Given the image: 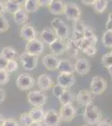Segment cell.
<instances>
[{
	"label": "cell",
	"instance_id": "c3c4849f",
	"mask_svg": "<svg viewBox=\"0 0 112 126\" xmlns=\"http://www.w3.org/2000/svg\"><path fill=\"white\" fill-rule=\"evenodd\" d=\"M4 121H5V118L3 117V115H2L1 113H0V126H3Z\"/></svg>",
	"mask_w": 112,
	"mask_h": 126
},
{
	"label": "cell",
	"instance_id": "83f0119b",
	"mask_svg": "<svg viewBox=\"0 0 112 126\" xmlns=\"http://www.w3.org/2000/svg\"><path fill=\"white\" fill-rule=\"evenodd\" d=\"M54 32H55L57 37L59 39H62V40L68 39L69 34H70V30H69L68 25L65 24V23L60 26L58 29H56L54 30Z\"/></svg>",
	"mask_w": 112,
	"mask_h": 126
},
{
	"label": "cell",
	"instance_id": "1f68e13d",
	"mask_svg": "<svg viewBox=\"0 0 112 126\" xmlns=\"http://www.w3.org/2000/svg\"><path fill=\"white\" fill-rule=\"evenodd\" d=\"M101 64L106 69L111 67L112 66V52L103 55L101 58Z\"/></svg>",
	"mask_w": 112,
	"mask_h": 126
},
{
	"label": "cell",
	"instance_id": "4dcf8cb0",
	"mask_svg": "<svg viewBox=\"0 0 112 126\" xmlns=\"http://www.w3.org/2000/svg\"><path fill=\"white\" fill-rule=\"evenodd\" d=\"M102 43L106 48H112V31H105L102 35Z\"/></svg>",
	"mask_w": 112,
	"mask_h": 126
},
{
	"label": "cell",
	"instance_id": "f6af8a7d",
	"mask_svg": "<svg viewBox=\"0 0 112 126\" xmlns=\"http://www.w3.org/2000/svg\"><path fill=\"white\" fill-rule=\"evenodd\" d=\"M6 97V93L3 89L0 88V103H3L5 100Z\"/></svg>",
	"mask_w": 112,
	"mask_h": 126
},
{
	"label": "cell",
	"instance_id": "681fc988",
	"mask_svg": "<svg viewBox=\"0 0 112 126\" xmlns=\"http://www.w3.org/2000/svg\"><path fill=\"white\" fill-rule=\"evenodd\" d=\"M30 126H42V125L40 123H38V122H34Z\"/></svg>",
	"mask_w": 112,
	"mask_h": 126
},
{
	"label": "cell",
	"instance_id": "7a4b0ae2",
	"mask_svg": "<svg viewBox=\"0 0 112 126\" xmlns=\"http://www.w3.org/2000/svg\"><path fill=\"white\" fill-rule=\"evenodd\" d=\"M64 15H65L67 19L76 22L80 19L81 10L76 3H72V2H70V3H64Z\"/></svg>",
	"mask_w": 112,
	"mask_h": 126
},
{
	"label": "cell",
	"instance_id": "7402d4cb",
	"mask_svg": "<svg viewBox=\"0 0 112 126\" xmlns=\"http://www.w3.org/2000/svg\"><path fill=\"white\" fill-rule=\"evenodd\" d=\"M59 73H66V74H73L75 72V66L68 59H62L60 61V65L58 66Z\"/></svg>",
	"mask_w": 112,
	"mask_h": 126
},
{
	"label": "cell",
	"instance_id": "8d00e7d4",
	"mask_svg": "<svg viewBox=\"0 0 112 126\" xmlns=\"http://www.w3.org/2000/svg\"><path fill=\"white\" fill-rule=\"evenodd\" d=\"M9 81V73L5 70L0 71V85H4Z\"/></svg>",
	"mask_w": 112,
	"mask_h": 126
},
{
	"label": "cell",
	"instance_id": "30bf717a",
	"mask_svg": "<svg viewBox=\"0 0 112 126\" xmlns=\"http://www.w3.org/2000/svg\"><path fill=\"white\" fill-rule=\"evenodd\" d=\"M60 116L63 121L70 122L73 120V119L76 115V111L75 109V107L73 104L64 105L61 106L60 109Z\"/></svg>",
	"mask_w": 112,
	"mask_h": 126
},
{
	"label": "cell",
	"instance_id": "603a6c76",
	"mask_svg": "<svg viewBox=\"0 0 112 126\" xmlns=\"http://www.w3.org/2000/svg\"><path fill=\"white\" fill-rule=\"evenodd\" d=\"M29 114H30V116H31L34 122H38V123H41V122H44L45 112L44 111V109H43L42 108L34 107L30 109Z\"/></svg>",
	"mask_w": 112,
	"mask_h": 126
},
{
	"label": "cell",
	"instance_id": "f35d334b",
	"mask_svg": "<svg viewBox=\"0 0 112 126\" xmlns=\"http://www.w3.org/2000/svg\"><path fill=\"white\" fill-rule=\"evenodd\" d=\"M64 24V22L61 19H60V18H54V19H53L52 21H51L52 29L54 30H55L56 29H58L60 26H61Z\"/></svg>",
	"mask_w": 112,
	"mask_h": 126
},
{
	"label": "cell",
	"instance_id": "4fadbf2b",
	"mask_svg": "<svg viewBox=\"0 0 112 126\" xmlns=\"http://www.w3.org/2000/svg\"><path fill=\"white\" fill-rule=\"evenodd\" d=\"M75 71L79 75H86L89 72L91 66L89 62L85 58H79L76 60L75 65Z\"/></svg>",
	"mask_w": 112,
	"mask_h": 126
},
{
	"label": "cell",
	"instance_id": "cb8c5ba5",
	"mask_svg": "<svg viewBox=\"0 0 112 126\" xmlns=\"http://www.w3.org/2000/svg\"><path fill=\"white\" fill-rule=\"evenodd\" d=\"M2 56H3L5 59H7L8 61H13L15 60L17 58V56H19V53L18 51L13 47H9V46H6V47H3L1 50Z\"/></svg>",
	"mask_w": 112,
	"mask_h": 126
},
{
	"label": "cell",
	"instance_id": "8fae6325",
	"mask_svg": "<svg viewBox=\"0 0 112 126\" xmlns=\"http://www.w3.org/2000/svg\"><path fill=\"white\" fill-rule=\"evenodd\" d=\"M75 102H77L82 106L86 107L87 105L93 103V96L90 91L82 89L78 93L77 96L75 97Z\"/></svg>",
	"mask_w": 112,
	"mask_h": 126
},
{
	"label": "cell",
	"instance_id": "7dc6e473",
	"mask_svg": "<svg viewBox=\"0 0 112 126\" xmlns=\"http://www.w3.org/2000/svg\"><path fill=\"white\" fill-rule=\"evenodd\" d=\"M81 3L83 4H85V5H91L93 6L94 3H95V0H82Z\"/></svg>",
	"mask_w": 112,
	"mask_h": 126
},
{
	"label": "cell",
	"instance_id": "5bb4252c",
	"mask_svg": "<svg viewBox=\"0 0 112 126\" xmlns=\"http://www.w3.org/2000/svg\"><path fill=\"white\" fill-rule=\"evenodd\" d=\"M50 49L52 52V55L55 56H60L66 52V42L62 39H57L52 44H50Z\"/></svg>",
	"mask_w": 112,
	"mask_h": 126
},
{
	"label": "cell",
	"instance_id": "ac0fdd59",
	"mask_svg": "<svg viewBox=\"0 0 112 126\" xmlns=\"http://www.w3.org/2000/svg\"><path fill=\"white\" fill-rule=\"evenodd\" d=\"M40 36H41L44 43L48 44L49 46L58 39L54 30L50 27H45L44 29H43L41 33H40Z\"/></svg>",
	"mask_w": 112,
	"mask_h": 126
},
{
	"label": "cell",
	"instance_id": "7bdbcfd3",
	"mask_svg": "<svg viewBox=\"0 0 112 126\" xmlns=\"http://www.w3.org/2000/svg\"><path fill=\"white\" fill-rule=\"evenodd\" d=\"M51 0H38V5L39 7H47L50 6Z\"/></svg>",
	"mask_w": 112,
	"mask_h": 126
},
{
	"label": "cell",
	"instance_id": "74e56055",
	"mask_svg": "<svg viewBox=\"0 0 112 126\" xmlns=\"http://www.w3.org/2000/svg\"><path fill=\"white\" fill-rule=\"evenodd\" d=\"M96 51H97V50L95 46H89L82 50L83 53L87 55V56H95V55L96 54Z\"/></svg>",
	"mask_w": 112,
	"mask_h": 126
},
{
	"label": "cell",
	"instance_id": "f907efd6",
	"mask_svg": "<svg viewBox=\"0 0 112 126\" xmlns=\"http://www.w3.org/2000/svg\"><path fill=\"white\" fill-rule=\"evenodd\" d=\"M107 70H108V72H109V74H110V75H111V76H112V66H111V67L108 68Z\"/></svg>",
	"mask_w": 112,
	"mask_h": 126
},
{
	"label": "cell",
	"instance_id": "d4e9b609",
	"mask_svg": "<svg viewBox=\"0 0 112 126\" xmlns=\"http://www.w3.org/2000/svg\"><path fill=\"white\" fill-rule=\"evenodd\" d=\"M13 19L14 22L18 24H24L28 21V13L25 9H21L13 15Z\"/></svg>",
	"mask_w": 112,
	"mask_h": 126
},
{
	"label": "cell",
	"instance_id": "8992f818",
	"mask_svg": "<svg viewBox=\"0 0 112 126\" xmlns=\"http://www.w3.org/2000/svg\"><path fill=\"white\" fill-rule=\"evenodd\" d=\"M89 87H90V92L93 94L99 95L101 94L106 90L107 88V82L103 78L100 76H95L91 79L90 84H89Z\"/></svg>",
	"mask_w": 112,
	"mask_h": 126
},
{
	"label": "cell",
	"instance_id": "d6986e66",
	"mask_svg": "<svg viewBox=\"0 0 112 126\" xmlns=\"http://www.w3.org/2000/svg\"><path fill=\"white\" fill-rule=\"evenodd\" d=\"M23 3L24 2L23 1H16V0H8V1L4 2L5 9L6 12H9L11 15H14V14L17 13L19 10H20L22 8Z\"/></svg>",
	"mask_w": 112,
	"mask_h": 126
},
{
	"label": "cell",
	"instance_id": "52a82bcc",
	"mask_svg": "<svg viewBox=\"0 0 112 126\" xmlns=\"http://www.w3.org/2000/svg\"><path fill=\"white\" fill-rule=\"evenodd\" d=\"M44 43L37 38L28 41L25 46V51L36 56H40L44 51Z\"/></svg>",
	"mask_w": 112,
	"mask_h": 126
},
{
	"label": "cell",
	"instance_id": "f5cc1de1",
	"mask_svg": "<svg viewBox=\"0 0 112 126\" xmlns=\"http://www.w3.org/2000/svg\"><path fill=\"white\" fill-rule=\"evenodd\" d=\"M111 52H112V51H111Z\"/></svg>",
	"mask_w": 112,
	"mask_h": 126
},
{
	"label": "cell",
	"instance_id": "5b68a950",
	"mask_svg": "<svg viewBox=\"0 0 112 126\" xmlns=\"http://www.w3.org/2000/svg\"><path fill=\"white\" fill-rule=\"evenodd\" d=\"M19 60L22 63L24 69H25L26 71H32L35 69L38 66V56L31 55L26 51L23 52L20 55Z\"/></svg>",
	"mask_w": 112,
	"mask_h": 126
},
{
	"label": "cell",
	"instance_id": "4316f807",
	"mask_svg": "<svg viewBox=\"0 0 112 126\" xmlns=\"http://www.w3.org/2000/svg\"><path fill=\"white\" fill-rule=\"evenodd\" d=\"M38 0H26L24 3V9L28 13H35L38 9Z\"/></svg>",
	"mask_w": 112,
	"mask_h": 126
},
{
	"label": "cell",
	"instance_id": "d6a6232c",
	"mask_svg": "<svg viewBox=\"0 0 112 126\" xmlns=\"http://www.w3.org/2000/svg\"><path fill=\"white\" fill-rule=\"evenodd\" d=\"M20 123L24 126H30L34 123L29 113H24L20 115Z\"/></svg>",
	"mask_w": 112,
	"mask_h": 126
},
{
	"label": "cell",
	"instance_id": "b9f144b4",
	"mask_svg": "<svg viewBox=\"0 0 112 126\" xmlns=\"http://www.w3.org/2000/svg\"><path fill=\"white\" fill-rule=\"evenodd\" d=\"M8 62L9 61L7 59H5L0 54V71L1 70H5L6 66H7V64H8Z\"/></svg>",
	"mask_w": 112,
	"mask_h": 126
},
{
	"label": "cell",
	"instance_id": "e575fe53",
	"mask_svg": "<svg viewBox=\"0 0 112 126\" xmlns=\"http://www.w3.org/2000/svg\"><path fill=\"white\" fill-rule=\"evenodd\" d=\"M18 69H19L18 62H16L15 60H13V61H9V62H8V64H7L6 68H5V71L10 74V73H13V72H15V71H17Z\"/></svg>",
	"mask_w": 112,
	"mask_h": 126
},
{
	"label": "cell",
	"instance_id": "e0dca14e",
	"mask_svg": "<svg viewBox=\"0 0 112 126\" xmlns=\"http://www.w3.org/2000/svg\"><path fill=\"white\" fill-rule=\"evenodd\" d=\"M60 61L55 56L52 54H47L43 59V65L48 70H57L60 65Z\"/></svg>",
	"mask_w": 112,
	"mask_h": 126
},
{
	"label": "cell",
	"instance_id": "277c9868",
	"mask_svg": "<svg viewBox=\"0 0 112 126\" xmlns=\"http://www.w3.org/2000/svg\"><path fill=\"white\" fill-rule=\"evenodd\" d=\"M34 84H35V81L33 77L28 73H21L16 79V86L20 91L28 90L32 88Z\"/></svg>",
	"mask_w": 112,
	"mask_h": 126
},
{
	"label": "cell",
	"instance_id": "836d02e7",
	"mask_svg": "<svg viewBox=\"0 0 112 126\" xmlns=\"http://www.w3.org/2000/svg\"><path fill=\"white\" fill-rule=\"evenodd\" d=\"M9 29V20L4 15H0V33L6 32Z\"/></svg>",
	"mask_w": 112,
	"mask_h": 126
},
{
	"label": "cell",
	"instance_id": "44dd1931",
	"mask_svg": "<svg viewBox=\"0 0 112 126\" xmlns=\"http://www.w3.org/2000/svg\"><path fill=\"white\" fill-rule=\"evenodd\" d=\"M49 9H50V12L52 15H64V3L61 0H51V3L49 6Z\"/></svg>",
	"mask_w": 112,
	"mask_h": 126
},
{
	"label": "cell",
	"instance_id": "9c48e42d",
	"mask_svg": "<svg viewBox=\"0 0 112 126\" xmlns=\"http://www.w3.org/2000/svg\"><path fill=\"white\" fill-rule=\"evenodd\" d=\"M86 24L83 21H76L73 24V34H72V39H74L75 41L79 42L85 38V32Z\"/></svg>",
	"mask_w": 112,
	"mask_h": 126
},
{
	"label": "cell",
	"instance_id": "bcb514c9",
	"mask_svg": "<svg viewBox=\"0 0 112 126\" xmlns=\"http://www.w3.org/2000/svg\"><path fill=\"white\" fill-rule=\"evenodd\" d=\"M5 12H6V9H5L4 3L0 1V15H4Z\"/></svg>",
	"mask_w": 112,
	"mask_h": 126
},
{
	"label": "cell",
	"instance_id": "9a60e30c",
	"mask_svg": "<svg viewBox=\"0 0 112 126\" xmlns=\"http://www.w3.org/2000/svg\"><path fill=\"white\" fill-rule=\"evenodd\" d=\"M19 34L22 39L28 42L36 39V30L34 26L30 24H24V26L20 30Z\"/></svg>",
	"mask_w": 112,
	"mask_h": 126
},
{
	"label": "cell",
	"instance_id": "6da1fadb",
	"mask_svg": "<svg viewBox=\"0 0 112 126\" xmlns=\"http://www.w3.org/2000/svg\"><path fill=\"white\" fill-rule=\"evenodd\" d=\"M102 112L97 106L91 103L85 107V113L83 114L85 123L87 125H95L101 121Z\"/></svg>",
	"mask_w": 112,
	"mask_h": 126
},
{
	"label": "cell",
	"instance_id": "3957f363",
	"mask_svg": "<svg viewBox=\"0 0 112 126\" xmlns=\"http://www.w3.org/2000/svg\"><path fill=\"white\" fill-rule=\"evenodd\" d=\"M27 97L28 103L38 108L44 106L47 102V99H48L47 95L41 91H31L28 93Z\"/></svg>",
	"mask_w": 112,
	"mask_h": 126
},
{
	"label": "cell",
	"instance_id": "d590c367",
	"mask_svg": "<svg viewBox=\"0 0 112 126\" xmlns=\"http://www.w3.org/2000/svg\"><path fill=\"white\" fill-rule=\"evenodd\" d=\"M66 89L65 88H64L63 87H61L60 85H59V84H55L54 87H52V93H53V95H54L55 97H60L61 95L63 94V93L65 91Z\"/></svg>",
	"mask_w": 112,
	"mask_h": 126
},
{
	"label": "cell",
	"instance_id": "7c38bea8",
	"mask_svg": "<svg viewBox=\"0 0 112 126\" xmlns=\"http://www.w3.org/2000/svg\"><path fill=\"white\" fill-rule=\"evenodd\" d=\"M75 82V78L73 74L59 73L57 76V84L60 85L64 88H69L72 87Z\"/></svg>",
	"mask_w": 112,
	"mask_h": 126
},
{
	"label": "cell",
	"instance_id": "ba28073f",
	"mask_svg": "<svg viewBox=\"0 0 112 126\" xmlns=\"http://www.w3.org/2000/svg\"><path fill=\"white\" fill-rule=\"evenodd\" d=\"M61 118L60 113L54 109H50L45 112L44 124L45 126H59Z\"/></svg>",
	"mask_w": 112,
	"mask_h": 126
},
{
	"label": "cell",
	"instance_id": "ab89813d",
	"mask_svg": "<svg viewBox=\"0 0 112 126\" xmlns=\"http://www.w3.org/2000/svg\"><path fill=\"white\" fill-rule=\"evenodd\" d=\"M3 126H19V123L15 119L9 118V119H5V121L3 123Z\"/></svg>",
	"mask_w": 112,
	"mask_h": 126
},
{
	"label": "cell",
	"instance_id": "816d5d0a",
	"mask_svg": "<svg viewBox=\"0 0 112 126\" xmlns=\"http://www.w3.org/2000/svg\"><path fill=\"white\" fill-rule=\"evenodd\" d=\"M82 126H89V125H82Z\"/></svg>",
	"mask_w": 112,
	"mask_h": 126
},
{
	"label": "cell",
	"instance_id": "f546056e",
	"mask_svg": "<svg viewBox=\"0 0 112 126\" xmlns=\"http://www.w3.org/2000/svg\"><path fill=\"white\" fill-rule=\"evenodd\" d=\"M109 1L108 0H95L93 4V9L96 13L101 14L107 9Z\"/></svg>",
	"mask_w": 112,
	"mask_h": 126
},
{
	"label": "cell",
	"instance_id": "2e32d148",
	"mask_svg": "<svg viewBox=\"0 0 112 126\" xmlns=\"http://www.w3.org/2000/svg\"><path fill=\"white\" fill-rule=\"evenodd\" d=\"M38 87L40 90L42 91H47L50 90L51 87H54V83H53L52 78L48 74H41L38 76V81H37Z\"/></svg>",
	"mask_w": 112,
	"mask_h": 126
},
{
	"label": "cell",
	"instance_id": "484cf974",
	"mask_svg": "<svg viewBox=\"0 0 112 126\" xmlns=\"http://www.w3.org/2000/svg\"><path fill=\"white\" fill-rule=\"evenodd\" d=\"M75 100V96L73 94V93L71 91L65 90L63 94L59 97V101L62 104V106L64 105H69V104H73V102Z\"/></svg>",
	"mask_w": 112,
	"mask_h": 126
},
{
	"label": "cell",
	"instance_id": "ffe728a7",
	"mask_svg": "<svg viewBox=\"0 0 112 126\" xmlns=\"http://www.w3.org/2000/svg\"><path fill=\"white\" fill-rule=\"evenodd\" d=\"M79 46L78 42L75 41L74 39H68L66 41V52L68 53L72 58H76L79 54Z\"/></svg>",
	"mask_w": 112,
	"mask_h": 126
},
{
	"label": "cell",
	"instance_id": "60d3db41",
	"mask_svg": "<svg viewBox=\"0 0 112 126\" xmlns=\"http://www.w3.org/2000/svg\"><path fill=\"white\" fill-rule=\"evenodd\" d=\"M105 29H106V31H112V12L109 14L108 20L105 24Z\"/></svg>",
	"mask_w": 112,
	"mask_h": 126
},
{
	"label": "cell",
	"instance_id": "f1b7e54d",
	"mask_svg": "<svg viewBox=\"0 0 112 126\" xmlns=\"http://www.w3.org/2000/svg\"><path fill=\"white\" fill-rule=\"evenodd\" d=\"M84 39L89 41L93 46H95L97 44V42H98V36L94 33V31L91 30V28L88 25H86V28H85Z\"/></svg>",
	"mask_w": 112,
	"mask_h": 126
},
{
	"label": "cell",
	"instance_id": "ee69618b",
	"mask_svg": "<svg viewBox=\"0 0 112 126\" xmlns=\"http://www.w3.org/2000/svg\"><path fill=\"white\" fill-rule=\"evenodd\" d=\"M97 126H112L111 122H110L108 119H105V120H101L97 124Z\"/></svg>",
	"mask_w": 112,
	"mask_h": 126
}]
</instances>
